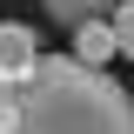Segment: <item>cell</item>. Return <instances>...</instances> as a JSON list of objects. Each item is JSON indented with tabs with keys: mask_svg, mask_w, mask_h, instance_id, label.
<instances>
[{
	"mask_svg": "<svg viewBox=\"0 0 134 134\" xmlns=\"http://www.w3.org/2000/svg\"><path fill=\"white\" fill-rule=\"evenodd\" d=\"M34 60H40V40H34V27H20V20H0V81L27 74Z\"/></svg>",
	"mask_w": 134,
	"mask_h": 134,
	"instance_id": "2",
	"label": "cell"
},
{
	"mask_svg": "<svg viewBox=\"0 0 134 134\" xmlns=\"http://www.w3.org/2000/svg\"><path fill=\"white\" fill-rule=\"evenodd\" d=\"M0 134H134V100L107 67L40 54L27 74L0 81Z\"/></svg>",
	"mask_w": 134,
	"mask_h": 134,
	"instance_id": "1",
	"label": "cell"
},
{
	"mask_svg": "<svg viewBox=\"0 0 134 134\" xmlns=\"http://www.w3.org/2000/svg\"><path fill=\"white\" fill-rule=\"evenodd\" d=\"M67 34H74V54H67V60H81V67H107V60H114L107 20H81V27H67Z\"/></svg>",
	"mask_w": 134,
	"mask_h": 134,
	"instance_id": "3",
	"label": "cell"
},
{
	"mask_svg": "<svg viewBox=\"0 0 134 134\" xmlns=\"http://www.w3.org/2000/svg\"><path fill=\"white\" fill-rule=\"evenodd\" d=\"M121 0H40V14L60 20V27H81V20H107Z\"/></svg>",
	"mask_w": 134,
	"mask_h": 134,
	"instance_id": "4",
	"label": "cell"
},
{
	"mask_svg": "<svg viewBox=\"0 0 134 134\" xmlns=\"http://www.w3.org/2000/svg\"><path fill=\"white\" fill-rule=\"evenodd\" d=\"M107 34H114V54L134 60V0H121L114 14H107Z\"/></svg>",
	"mask_w": 134,
	"mask_h": 134,
	"instance_id": "5",
	"label": "cell"
}]
</instances>
